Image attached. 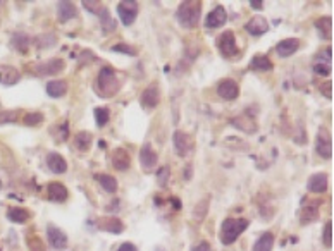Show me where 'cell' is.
<instances>
[{"label": "cell", "mask_w": 334, "mask_h": 251, "mask_svg": "<svg viewBox=\"0 0 334 251\" xmlns=\"http://www.w3.org/2000/svg\"><path fill=\"white\" fill-rule=\"evenodd\" d=\"M119 90H121V83H119V79H117L114 69L102 67L97 76V81H95V92L103 98H110V97H114V95H117Z\"/></svg>", "instance_id": "cell-1"}, {"label": "cell", "mask_w": 334, "mask_h": 251, "mask_svg": "<svg viewBox=\"0 0 334 251\" xmlns=\"http://www.w3.org/2000/svg\"><path fill=\"white\" fill-rule=\"evenodd\" d=\"M202 16V2H192V0H186V2H181L179 7L176 11V17L179 21L181 26L188 29H193L198 26V21H200Z\"/></svg>", "instance_id": "cell-2"}, {"label": "cell", "mask_w": 334, "mask_h": 251, "mask_svg": "<svg viewBox=\"0 0 334 251\" xmlns=\"http://www.w3.org/2000/svg\"><path fill=\"white\" fill-rule=\"evenodd\" d=\"M248 224L250 222L246 219H226L220 224V241H222V244H233L246 231Z\"/></svg>", "instance_id": "cell-3"}, {"label": "cell", "mask_w": 334, "mask_h": 251, "mask_svg": "<svg viewBox=\"0 0 334 251\" xmlns=\"http://www.w3.org/2000/svg\"><path fill=\"white\" fill-rule=\"evenodd\" d=\"M138 11H140V7H138V2H134V0H123L117 6V14H119L121 23L124 26H131L134 23Z\"/></svg>", "instance_id": "cell-4"}, {"label": "cell", "mask_w": 334, "mask_h": 251, "mask_svg": "<svg viewBox=\"0 0 334 251\" xmlns=\"http://www.w3.org/2000/svg\"><path fill=\"white\" fill-rule=\"evenodd\" d=\"M217 49L226 59H231L238 54L236 36H234L233 31H224L222 34H220V36L217 38Z\"/></svg>", "instance_id": "cell-5"}, {"label": "cell", "mask_w": 334, "mask_h": 251, "mask_svg": "<svg viewBox=\"0 0 334 251\" xmlns=\"http://www.w3.org/2000/svg\"><path fill=\"white\" fill-rule=\"evenodd\" d=\"M315 151L322 158L332 157V138L326 128H320L317 134V141H315Z\"/></svg>", "instance_id": "cell-6"}, {"label": "cell", "mask_w": 334, "mask_h": 251, "mask_svg": "<svg viewBox=\"0 0 334 251\" xmlns=\"http://www.w3.org/2000/svg\"><path fill=\"white\" fill-rule=\"evenodd\" d=\"M217 93L222 100H228V102L236 100V98L240 97V86H238L236 81L231 79V77H226V79L219 81Z\"/></svg>", "instance_id": "cell-7"}, {"label": "cell", "mask_w": 334, "mask_h": 251, "mask_svg": "<svg viewBox=\"0 0 334 251\" xmlns=\"http://www.w3.org/2000/svg\"><path fill=\"white\" fill-rule=\"evenodd\" d=\"M172 140H174V150H176L177 157H188L190 151H192L195 146L192 136L183 131H176Z\"/></svg>", "instance_id": "cell-8"}, {"label": "cell", "mask_w": 334, "mask_h": 251, "mask_svg": "<svg viewBox=\"0 0 334 251\" xmlns=\"http://www.w3.org/2000/svg\"><path fill=\"white\" fill-rule=\"evenodd\" d=\"M226 21H228L226 9L222 6H217V7L212 9L209 14H207V17H205V28L217 29V28H220V26L226 24Z\"/></svg>", "instance_id": "cell-9"}, {"label": "cell", "mask_w": 334, "mask_h": 251, "mask_svg": "<svg viewBox=\"0 0 334 251\" xmlns=\"http://www.w3.org/2000/svg\"><path fill=\"white\" fill-rule=\"evenodd\" d=\"M159 102H160V92H159V86L157 85H150L149 88H146L145 92L141 93V97H140L141 107H143V109H146V110L155 109V107L159 105Z\"/></svg>", "instance_id": "cell-10"}, {"label": "cell", "mask_w": 334, "mask_h": 251, "mask_svg": "<svg viewBox=\"0 0 334 251\" xmlns=\"http://www.w3.org/2000/svg\"><path fill=\"white\" fill-rule=\"evenodd\" d=\"M47 236H49V241H50L52 248H55L59 251L67 248V236H66V232H62L59 227L49 226L47 227Z\"/></svg>", "instance_id": "cell-11"}, {"label": "cell", "mask_w": 334, "mask_h": 251, "mask_svg": "<svg viewBox=\"0 0 334 251\" xmlns=\"http://www.w3.org/2000/svg\"><path fill=\"white\" fill-rule=\"evenodd\" d=\"M157 160H159L157 153H155V150L152 148L150 145H143L141 146V150H140V163H141L143 171H146V172L154 171L155 165H157Z\"/></svg>", "instance_id": "cell-12"}, {"label": "cell", "mask_w": 334, "mask_h": 251, "mask_svg": "<svg viewBox=\"0 0 334 251\" xmlns=\"http://www.w3.org/2000/svg\"><path fill=\"white\" fill-rule=\"evenodd\" d=\"M245 29L251 34V36H262V34H266L269 31V23H267L266 17L255 16L246 23Z\"/></svg>", "instance_id": "cell-13"}, {"label": "cell", "mask_w": 334, "mask_h": 251, "mask_svg": "<svg viewBox=\"0 0 334 251\" xmlns=\"http://www.w3.org/2000/svg\"><path fill=\"white\" fill-rule=\"evenodd\" d=\"M110 162L117 171H128L131 167V157L124 148H116L110 155Z\"/></svg>", "instance_id": "cell-14"}, {"label": "cell", "mask_w": 334, "mask_h": 251, "mask_svg": "<svg viewBox=\"0 0 334 251\" xmlns=\"http://www.w3.org/2000/svg\"><path fill=\"white\" fill-rule=\"evenodd\" d=\"M307 188L309 191L315 193V194H322L327 191V174L324 172H317V174L309 177V183H307Z\"/></svg>", "instance_id": "cell-15"}, {"label": "cell", "mask_w": 334, "mask_h": 251, "mask_svg": "<svg viewBox=\"0 0 334 251\" xmlns=\"http://www.w3.org/2000/svg\"><path fill=\"white\" fill-rule=\"evenodd\" d=\"M66 64H64L62 59H50L49 62H43L40 66H36V72L42 76H49V74H57V72H62Z\"/></svg>", "instance_id": "cell-16"}, {"label": "cell", "mask_w": 334, "mask_h": 251, "mask_svg": "<svg viewBox=\"0 0 334 251\" xmlns=\"http://www.w3.org/2000/svg\"><path fill=\"white\" fill-rule=\"evenodd\" d=\"M298 49H300V40H298V38H286V40H281L277 43L276 52L279 57H289V55H293Z\"/></svg>", "instance_id": "cell-17"}, {"label": "cell", "mask_w": 334, "mask_h": 251, "mask_svg": "<svg viewBox=\"0 0 334 251\" xmlns=\"http://www.w3.org/2000/svg\"><path fill=\"white\" fill-rule=\"evenodd\" d=\"M19 79H21V72L17 71L16 67L0 66V85L12 86V85L19 83Z\"/></svg>", "instance_id": "cell-18"}, {"label": "cell", "mask_w": 334, "mask_h": 251, "mask_svg": "<svg viewBox=\"0 0 334 251\" xmlns=\"http://www.w3.org/2000/svg\"><path fill=\"white\" fill-rule=\"evenodd\" d=\"M57 16L60 23H66L69 19H75L78 16V9L72 2H66V0H60L57 2Z\"/></svg>", "instance_id": "cell-19"}, {"label": "cell", "mask_w": 334, "mask_h": 251, "mask_svg": "<svg viewBox=\"0 0 334 251\" xmlns=\"http://www.w3.org/2000/svg\"><path fill=\"white\" fill-rule=\"evenodd\" d=\"M47 193H49V198H50V200L55 201V203L66 201L67 196H69L67 188H66L64 184H60V183H50V184H49V189H47Z\"/></svg>", "instance_id": "cell-20"}, {"label": "cell", "mask_w": 334, "mask_h": 251, "mask_svg": "<svg viewBox=\"0 0 334 251\" xmlns=\"http://www.w3.org/2000/svg\"><path fill=\"white\" fill-rule=\"evenodd\" d=\"M98 227L102 231H107V232H112V234H121L124 229V224L121 222L119 219H112V217H103V219H98Z\"/></svg>", "instance_id": "cell-21"}, {"label": "cell", "mask_w": 334, "mask_h": 251, "mask_svg": "<svg viewBox=\"0 0 334 251\" xmlns=\"http://www.w3.org/2000/svg\"><path fill=\"white\" fill-rule=\"evenodd\" d=\"M47 165L52 172L55 174H64L67 171V162L64 160V157L60 153H50L47 157Z\"/></svg>", "instance_id": "cell-22"}, {"label": "cell", "mask_w": 334, "mask_h": 251, "mask_svg": "<svg viewBox=\"0 0 334 251\" xmlns=\"http://www.w3.org/2000/svg\"><path fill=\"white\" fill-rule=\"evenodd\" d=\"M315 29L322 40H329L332 36V19L329 16H324L315 21Z\"/></svg>", "instance_id": "cell-23"}, {"label": "cell", "mask_w": 334, "mask_h": 251, "mask_svg": "<svg viewBox=\"0 0 334 251\" xmlns=\"http://www.w3.org/2000/svg\"><path fill=\"white\" fill-rule=\"evenodd\" d=\"M250 69L251 71H258V72H269L274 69V66H272V62L269 60L267 55H255V57L251 59Z\"/></svg>", "instance_id": "cell-24"}, {"label": "cell", "mask_w": 334, "mask_h": 251, "mask_svg": "<svg viewBox=\"0 0 334 251\" xmlns=\"http://www.w3.org/2000/svg\"><path fill=\"white\" fill-rule=\"evenodd\" d=\"M97 16H98V19H100V24H102L103 33L109 34V33H112V31H116V21L112 19L109 9H107V7H102L100 12H98Z\"/></svg>", "instance_id": "cell-25"}, {"label": "cell", "mask_w": 334, "mask_h": 251, "mask_svg": "<svg viewBox=\"0 0 334 251\" xmlns=\"http://www.w3.org/2000/svg\"><path fill=\"white\" fill-rule=\"evenodd\" d=\"M67 92V83L62 79H55V81H50L49 85H47V93H49V97L52 98H60L64 97Z\"/></svg>", "instance_id": "cell-26"}, {"label": "cell", "mask_w": 334, "mask_h": 251, "mask_svg": "<svg viewBox=\"0 0 334 251\" xmlns=\"http://www.w3.org/2000/svg\"><path fill=\"white\" fill-rule=\"evenodd\" d=\"M209 205H210V198H209V196L202 198V200L198 201L197 205H195V208H193V219L197 220V222H203V220H205L207 212H209Z\"/></svg>", "instance_id": "cell-27"}, {"label": "cell", "mask_w": 334, "mask_h": 251, "mask_svg": "<svg viewBox=\"0 0 334 251\" xmlns=\"http://www.w3.org/2000/svg\"><path fill=\"white\" fill-rule=\"evenodd\" d=\"M274 246V234L272 232H264L253 244V251H272Z\"/></svg>", "instance_id": "cell-28"}, {"label": "cell", "mask_w": 334, "mask_h": 251, "mask_svg": "<svg viewBox=\"0 0 334 251\" xmlns=\"http://www.w3.org/2000/svg\"><path fill=\"white\" fill-rule=\"evenodd\" d=\"M95 179L98 181V184L102 186L103 189H105L109 194H114L117 191V181L116 177H112L109 174H97L95 176Z\"/></svg>", "instance_id": "cell-29"}, {"label": "cell", "mask_w": 334, "mask_h": 251, "mask_svg": "<svg viewBox=\"0 0 334 251\" xmlns=\"http://www.w3.org/2000/svg\"><path fill=\"white\" fill-rule=\"evenodd\" d=\"M319 219V210L315 208V206H305V208L302 210L300 214V222L302 226H309V224H312L314 220Z\"/></svg>", "instance_id": "cell-30"}, {"label": "cell", "mask_w": 334, "mask_h": 251, "mask_svg": "<svg viewBox=\"0 0 334 251\" xmlns=\"http://www.w3.org/2000/svg\"><path fill=\"white\" fill-rule=\"evenodd\" d=\"M233 124L236 126L238 129H241V131H245V133H255V122L253 120H250L248 119V115H241V117H236V119H233Z\"/></svg>", "instance_id": "cell-31"}, {"label": "cell", "mask_w": 334, "mask_h": 251, "mask_svg": "<svg viewBox=\"0 0 334 251\" xmlns=\"http://www.w3.org/2000/svg\"><path fill=\"white\" fill-rule=\"evenodd\" d=\"M7 219L16 224H24L26 220L29 219V214H28V210H24V208H11L7 212Z\"/></svg>", "instance_id": "cell-32"}, {"label": "cell", "mask_w": 334, "mask_h": 251, "mask_svg": "<svg viewBox=\"0 0 334 251\" xmlns=\"http://www.w3.org/2000/svg\"><path fill=\"white\" fill-rule=\"evenodd\" d=\"M75 143H76V146H78V148H80V150L88 151V148H90V146H92V134L86 133V131L78 133V134H76V138H75Z\"/></svg>", "instance_id": "cell-33"}, {"label": "cell", "mask_w": 334, "mask_h": 251, "mask_svg": "<svg viewBox=\"0 0 334 251\" xmlns=\"http://www.w3.org/2000/svg\"><path fill=\"white\" fill-rule=\"evenodd\" d=\"M12 47L17 49L19 52H26L29 47V40L28 36H26L24 33H16L14 36H12Z\"/></svg>", "instance_id": "cell-34"}, {"label": "cell", "mask_w": 334, "mask_h": 251, "mask_svg": "<svg viewBox=\"0 0 334 251\" xmlns=\"http://www.w3.org/2000/svg\"><path fill=\"white\" fill-rule=\"evenodd\" d=\"M109 119H110L109 109H105V107H98V109H95V120H97L98 128H103V126L109 122Z\"/></svg>", "instance_id": "cell-35"}, {"label": "cell", "mask_w": 334, "mask_h": 251, "mask_svg": "<svg viewBox=\"0 0 334 251\" xmlns=\"http://www.w3.org/2000/svg\"><path fill=\"white\" fill-rule=\"evenodd\" d=\"M322 241H324V246H326V248H331L332 246V222L331 220L326 222V226H324Z\"/></svg>", "instance_id": "cell-36"}, {"label": "cell", "mask_w": 334, "mask_h": 251, "mask_svg": "<svg viewBox=\"0 0 334 251\" xmlns=\"http://www.w3.org/2000/svg\"><path fill=\"white\" fill-rule=\"evenodd\" d=\"M42 120H43V114H40V112H29V114L24 115V124L28 126H36Z\"/></svg>", "instance_id": "cell-37"}, {"label": "cell", "mask_w": 334, "mask_h": 251, "mask_svg": "<svg viewBox=\"0 0 334 251\" xmlns=\"http://www.w3.org/2000/svg\"><path fill=\"white\" fill-rule=\"evenodd\" d=\"M26 243H28L29 249H31V251H45V246H43V243H42L40 239H38L36 236L28 237V239H26Z\"/></svg>", "instance_id": "cell-38"}, {"label": "cell", "mask_w": 334, "mask_h": 251, "mask_svg": "<svg viewBox=\"0 0 334 251\" xmlns=\"http://www.w3.org/2000/svg\"><path fill=\"white\" fill-rule=\"evenodd\" d=\"M331 57H332V50L331 49H326L324 52H320L317 55V64H324V66H329L331 64Z\"/></svg>", "instance_id": "cell-39"}, {"label": "cell", "mask_w": 334, "mask_h": 251, "mask_svg": "<svg viewBox=\"0 0 334 251\" xmlns=\"http://www.w3.org/2000/svg\"><path fill=\"white\" fill-rule=\"evenodd\" d=\"M114 52H121V54H128V55H136V50L133 47H129L128 43H117V45L112 47Z\"/></svg>", "instance_id": "cell-40"}, {"label": "cell", "mask_w": 334, "mask_h": 251, "mask_svg": "<svg viewBox=\"0 0 334 251\" xmlns=\"http://www.w3.org/2000/svg\"><path fill=\"white\" fill-rule=\"evenodd\" d=\"M169 174H171V171H169V167H160L159 169V174H157V181L160 186H164L169 181Z\"/></svg>", "instance_id": "cell-41"}, {"label": "cell", "mask_w": 334, "mask_h": 251, "mask_svg": "<svg viewBox=\"0 0 334 251\" xmlns=\"http://www.w3.org/2000/svg\"><path fill=\"white\" fill-rule=\"evenodd\" d=\"M102 2H92V0H85L83 2V6L88 9V11H92L93 14H98L100 12V9L103 7V6H100Z\"/></svg>", "instance_id": "cell-42"}, {"label": "cell", "mask_w": 334, "mask_h": 251, "mask_svg": "<svg viewBox=\"0 0 334 251\" xmlns=\"http://www.w3.org/2000/svg\"><path fill=\"white\" fill-rule=\"evenodd\" d=\"M320 92H322V95L326 98H329V100H332V83H322L320 85Z\"/></svg>", "instance_id": "cell-43"}, {"label": "cell", "mask_w": 334, "mask_h": 251, "mask_svg": "<svg viewBox=\"0 0 334 251\" xmlns=\"http://www.w3.org/2000/svg\"><path fill=\"white\" fill-rule=\"evenodd\" d=\"M314 72L319 76H327L331 72V67L329 66H324V64H315L314 66Z\"/></svg>", "instance_id": "cell-44"}, {"label": "cell", "mask_w": 334, "mask_h": 251, "mask_svg": "<svg viewBox=\"0 0 334 251\" xmlns=\"http://www.w3.org/2000/svg\"><path fill=\"white\" fill-rule=\"evenodd\" d=\"M16 120V112H2L0 114V122H11Z\"/></svg>", "instance_id": "cell-45"}, {"label": "cell", "mask_w": 334, "mask_h": 251, "mask_svg": "<svg viewBox=\"0 0 334 251\" xmlns=\"http://www.w3.org/2000/svg\"><path fill=\"white\" fill-rule=\"evenodd\" d=\"M192 251H210V244L207 241H202L200 244H197Z\"/></svg>", "instance_id": "cell-46"}, {"label": "cell", "mask_w": 334, "mask_h": 251, "mask_svg": "<svg viewBox=\"0 0 334 251\" xmlns=\"http://www.w3.org/2000/svg\"><path fill=\"white\" fill-rule=\"evenodd\" d=\"M117 251H138V248L131 243H124V244H121L119 248H117Z\"/></svg>", "instance_id": "cell-47"}, {"label": "cell", "mask_w": 334, "mask_h": 251, "mask_svg": "<svg viewBox=\"0 0 334 251\" xmlns=\"http://www.w3.org/2000/svg\"><path fill=\"white\" fill-rule=\"evenodd\" d=\"M250 6H251V9H257V11H260V9L264 7V2H260V0H250Z\"/></svg>", "instance_id": "cell-48"}]
</instances>
